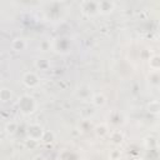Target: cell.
Listing matches in <instances>:
<instances>
[{
	"label": "cell",
	"mask_w": 160,
	"mask_h": 160,
	"mask_svg": "<svg viewBox=\"0 0 160 160\" xmlns=\"http://www.w3.org/2000/svg\"><path fill=\"white\" fill-rule=\"evenodd\" d=\"M36 108V102L34 100V98L29 96V95H24L20 101H19V109L22 114H31Z\"/></svg>",
	"instance_id": "6da1fadb"
},
{
	"label": "cell",
	"mask_w": 160,
	"mask_h": 160,
	"mask_svg": "<svg viewBox=\"0 0 160 160\" xmlns=\"http://www.w3.org/2000/svg\"><path fill=\"white\" fill-rule=\"evenodd\" d=\"M44 132H45V130L39 124H31V125H29V128L26 130L28 138L32 139V140H36V141H40L42 139Z\"/></svg>",
	"instance_id": "7a4b0ae2"
},
{
	"label": "cell",
	"mask_w": 160,
	"mask_h": 160,
	"mask_svg": "<svg viewBox=\"0 0 160 160\" xmlns=\"http://www.w3.org/2000/svg\"><path fill=\"white\" fill-rule=\"evenodd\" d=\"M22 82H24V85H25L26 88L34 89V88H36V86L39 85L40 79H39V76H38L35 72L29 71V72H25V74H24V76H22Z\"/></svg>",
	"instance_id": "3957f363"
},
{
	"label": "cell",
	"mask_w": 160,
	"mask_h": 160,
	"mask_svg": "<svg viewBox=\"0 0 160 160\" xmlns=\"http://www.w3.org/2000/svg\"><path fill=\"white\" fill-rule=\"evenodd\" d=\"M80 6H81V10H82L85 14L94 15V14L99 12L98 2H95V1H82V2L80 4Z\"/></svg>",
	"instance_id": "277c9868"
},
{
	"label": "cell",
	"mask_w": 160,
	"mask_h": 160,
	"mask_svg": "<svg viewBox=\"0 0 160 160\" xmlns=\"http://www.w3.org/2000/svg\"><path fill=\"white\" fill-rule=\"evenodd\" d=\"M115 8V4L112 1L109 0H102V1H98V9L99 12L101 14H110Z\"/></svg>",
	"instance_id": "5b68a950"
},
{
	"label": "cell",
	"mask_w": 160,
	"mask_h": 160,
	"mask_svg": "<svg viewBox=\"0 0 160 160\" xmlns=\"http://www.w3.org/2000/svg\"><path fill=\"white\" fill-rule=\"evenodd\" d=\"M91 102H92V105L96 106V108H102V106L106 104V96H105L102 92H96V94L92 95Z\"/></svg>",
	"instance_id": "8992f818"
},
{
	"label": "cell",
	"mask_w": 160,
	"mask_h": 160,
	"mask_svg": "<svg viewBox=\"0 0 160 160\" xmlns=\"http://www.w3.org/2000/svg\"><path fill=\"white\" fill-rule=\"evenodd\" d=\"M11 49L14 51H22L26 49V41L22 38H15L11 41Z\"/></svg>",
	"instance_id": "52a82bcc"
},
{
	"label": "cell",
	"mask_w": 160,
	"mask_h": 160,
	"mask_svg": "<svg viewBox=\"0 0 160 160\" xmlns=\"http://www.w3.org/2000/svg\"><path fill=\"white\" fill-rule=\"evenodd\" d=\"M146 111L152 114V115H159L160 114V101L151 100L150 102H148L146 104Z\"/></svg>",
	"instance_id": "ba28073f"
},
{
	"label": "cell",
	"mask_w": 160,
	"mask_h": 160,
	"mask_svg": "<svg viewBox=\"0 0 160 160\" xmlns=\"http://www.w3.org/2000/svg\"><path fill=\"white\" fill-rule=\"evenodd\" d=\"M149 66L152 71H159L160 70V55L158 54L151 55L149 58Z\"/></svg>",
	"instance_id": "9c48e42d"
},
{
	"label": "cell",
	"mask_w": 160,
	"mask_h": 160,
	"mask_svg": "<svg viewBox=\"0 0 160 160\" xmlns=\"http://www.w3.org/2000/svg\"><path fill=\"white\" fill-rule=\"evenodd\" d=\"M110 140L114 145H120L124 140V135L120 130H114V131L110 132Z\"/></svg>",
	"instance_id": "30bf717a"
},
{
	"label": "cell",
	"mask_w": 160,
	"mask_h": 160,
	"mask_svg": "<svg viewBox=\"0 0 160 160\" xmlns=\"http://www.w3.org/2000/svg\"><path fill=\"white\" fill-rule=\"evenodd\" d=\"M95 134L99 136V138H104L109 134V128L106 124H99L95 126Z\"/></svg>",
	"instance_id": "8fae6325"
},
{
	"label": "cell",
	"mask_w": 160,
	"mask_h": 160,
	"mask_svg": "<svg viewBox=\"0 0 160 160\" xmlns=\"http://www.w3.org/2000/svg\"><path fill=\"white\" fill-rule=\"evenodd\" d=\"M12 96V92L9 88H1L0 89V100L1 102H8Z\"/></svg>",
	"instance_id": "7c38bea8"
},
{
	"label": "cell",
	"mask_w": 160,
	"mask_h": 160,
	"mask_svg": "<svg viewBox=\"0 0 160 160\" xmlns=\"http://www.w3.org/2000/svg\"><path fill=\"white\" fill-rule=\"evenodd\" d=\"M18 130V124L15 121H8L5 124V132L8 135H14Z\"/></svg>",
	"instance_id": "4fadbf2b"
},
{
	"label": "cell",
	"mask_w": 160,
	"mask_h": 160,
	"mask_svg": "<svg viewBox=\"0 0 160 160\" xmlns=\"http://www.w3.org/2000/svg\"><path fill=\"white\" fill-rule=\"evenodd\" d=\"M35 66H36L38 69H40V70H46V69L49 68V62H48V60H45V59H39V60H36Z\"/></svg>",
	"instance_id": "5bb4252c"
},
{
	"label": "cell",
	"mask_w": 160,
	"mask_h": 160,
	"mask_svg": "<svg viewBox=\"0 0 160 160\" xmlns=\"http://www.w3.org/2000/svg\"><path fill=\"white\" fill-rule=\"evenodd\" d=\"M120 156H121V151H120V150H118V149L111 150V151H110V154H109L110 160H119V159H120Z\"/></svg>",
	"instance_id": "9a60e30c"
},
{
	"label": "cell",
	"mask_w": 160,
	"mask_h": 160,
	"mask_svg": "<svg viewBox=\"0 0 160 160\" xmlns=\"http://www.w3.org/2000/svg\"><path fill=\"white\" fill-rule=\"evenodd\" d=\"M52 140H54V134L50 132V131H45L41 141H44V142H51Z\"/></svg>",
	"instance_id": "2e32d148"
},
{
	"label": "cell",
	"mask_w": 160,
	"mask_h": 160,
	"mask_svg": "<svg viewBox=\"0 0 160 160\" xmlns=\"http://www.w3.org/2000/svg\"><path fill=\"white\" fill-rule=\"evenodd\" d=\"M25 145H26L28 148H35V146L38 145V141H36V140H32V139H29V138H28V140L25 141Z\"/></svg>",
	"instance_id": "e0dca14e"
},
{
	"label": "cell",
	"mask_w": 160,
	"mask_h": 160,
	"mask_svg": "<svg viewBox=\"0 0 160 160\" xmlns=\"http://www.w3.org/2000/svg\"><path fill=\"white\" fill-rule=\"evenodd\" d=\"M42 51H46V50H49V42L46 41V40H44V41H41L40 42V46H39Z\"/></svg>",
	"instance_id": "ac0fdd59"
},
{
	"label": "cell",
	"mask_w": 160,
	"mask_h": 160,
	"mask_svg": "<svg viewBox=\"0 0 160 160\" xmlns=\"http://www.w3.org/2000/svg\"><path fill=\"white\" fill-rule=\"evenodd\" d=\"M34 160H46V159H45L44 155H36V156L34 158Z\"/></svg>",
	"instance_id": "d6986e66"
}]
</instances>
